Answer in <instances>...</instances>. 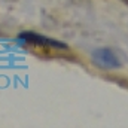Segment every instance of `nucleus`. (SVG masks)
<instances>
[{"mask_svg": "<svg viewBox=\"0 0 128 128\" xmlns=\"http://www.w3.org/2000/svg\"><path fill=\"white\" fill-rule=\"evenodd\" d=\"M94 60L98 66L106 67V68H116V67L121 66V61L118 60L115 52L112 49H107V48L97 49L94 52Z\"/></svg>", "mask_w": 128, "mask_h": 128, "instance_id": "2", "label": "nucleus"}, {"mask_svg": "<svg viewBox=\"0 0 128 128\" xmlns=\"http://www.w3.org/2000/svg\"><path fill=\"white\" fill-rule=\"evenodd\" d=\"M18 39L22 45L28 46L34 54L45 58H58V57H64L68 52V46L66 43L46 36L36 34V33L26 32L20 34Z\"/></svg>", "mask_w": 128, "mask_h": 128, "instance_id": "1", "label": "nucleus"}]
</instances>
